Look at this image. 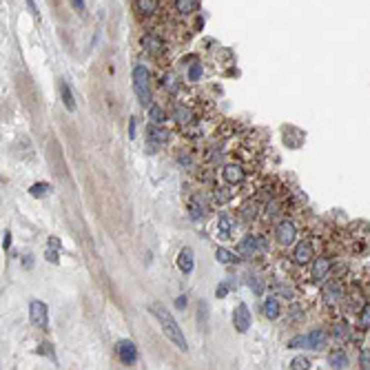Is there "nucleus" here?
Returning a JSON list of instances; mask_svg holds the SVG:
<instances>
[{"mask_svg":"<svg viewBox=\"0 0 370 370\" xmlns=\"http://www.w3.org/2000/svg\"><path fill=\"white\" fill-rule=\"evenodd\" d=\"M151 310H153V315H156L158 320H160V324H162V330H164V335H166V339H168V342H171V344H176V346H178L182 352H186V350H188L186 337L182 335V330H180L178 322L171 317V312H168L164 306H160V304H153V306H151Z\"/></svg>","mask_w":370,"mask_h":370,"instance_id":"f257e3e1","label":"nucleus"},{"mask_svg":"<svg viewBox=\"0 0 370 370\" xmlns=\"http://www.w3.org/2000/svg\"><path fill=\"white\" fill-rule=\"evenodd\" d=\"M133 89L142 104H148L151 94H148V69L144 64H136V69H133Z\"/></svg>","mask_w":370,"mask_h":370,"instance_id":"f03ea898","label":"nucleus"},{"mask_svg":"<svg viewBox=\"0 0 370 370\" xmlns=\"http://www.w3.org/2000/svg\"><path fill=\"white\" fill-rule=\"evenodd\" d=\"M264 250H266V242L262 238H255V235H246L240 242V253L246 255V258H255L258 253H264Z\"/></svg>","mask_w":370,"mask_h":370,"instance_id":"7ed1b4c3","label":"nucleus"},{"mask_svg":"<svg viewBox=\"0 0 370 370\" xmlns=\"http://www.w3.org/2000/svg\"><path fill=\"white\" fill-rule=\"evenodd\" d=\"M29 317H32V324L38 328H47L49 326V312H47V304L44 302L34 300L29 304Z\"/></svg>","mask_w":370,"mask_h":370,"instance_id":"20e7f679","label":"nucleus"},{"mask_svg":"<svg viewBox=\"0 0 370 370\" xmlns=\"http://www.w3.org/2000/svg\"><path fill=\"white\" fill-rule=\"evenodd\" d=\"M275 238H277V242H280L282 246H290L292 242H295V238H297L295 224H292L290 220H282V222L277 224V228H275Z\"/></svg>","mask_w":370,"mask_h":370,"instance_id":"39448f33","label":"nucleus"},{"mask_svg":"<svg viewBox=\"0 0 370 370\" xmlns=\"http://www.w3.org/2000/svg\"><path fill=\"white\" fill-rule=\"evenodd\" d=\"M118 357H120L122 364H126V366H131V364H136L138 359V348L136 344L129 342V339H122V342H118Z\"/></svg>","mask_w":370,"mask_h":370,"instance_id":"423d86ee","label":"nucleus"},{"mask_svg":"<svg viewBox=\"0 0 370 370\" xmlns=\"http://www.w3.org/2000/svg\"><path fill=\"white\" fill-rule=\"evenodd\" d=\"M330 268H332V260H330V258H326V255H320V258H315V260H312V270H310L312 280H315V282H322L324 277H328Z\"/></svg>","mask_w":370,"mask_h":370,"instance_id":"0eeeda50","label":"nucleus"},{"mask_svg":"<svg viewBox=\"0 0 370 370\" xmlns=\"http://www.w3.org/2000/svg\"><path fill=\"white\" fill-rule=\"evenodd\" d=\"M233 324H235V330L246 332L250 328V312L246 304H238V308L233 310Z\"/></svg>","mask_w":370,"mask_h":370,"instance_id":"6e6552de","label":"nucleus"},{"mask_svg":"<svg viewBox=\"0 0 370 370\" xmlns=\"http://www.w3.org/2000/svg\"><path fill=\"white\" fill-rule=\"evenodd\" d=\"M292 260H295L297 264H306V262H312V244H310V240H302V242H297V246H295V255H292Z\"/></svg>","mask_w":370,"mask_h":370,"instance_id":"1a4fd4ad","label":"nucleus"},{"mask_svg":"<svg viewBox=\"0 0 370 370\" xmlns=\"http://www.w3.org/2000/svg\"><path fill=\"white\" fill-rule=\"evenodd\" d=\"M326 339H328L326 330H324V328H315V330L306 337V346L312 348V350H322V348L326 346Z\"/></svg>","mask_w":370,"mask_h":370,"instance_id":"9d476101","label":"nucleus"},{"mask_svg":"<svg viewBox=\"0 0 370 370\" xmlns=\"http://www.w3.org/2000/svg\"><path fill=\"white\" fill-rule=\"evenodd\" d=\"M224 180L228 184H242L244 182V178H246V173H244V168L238 166V164H228V166H224Z\"/></svg>","mask_w":370,"mask_h":370,"instance_id":"9b49d317","label":"nucleus"},{"mask_svg":"<svg viewBox=\"0 0 370 370\" xmlns=\"http://www.w3.org/2000/svg\"><path fill=\"white\" fill-rule=\"evenodd\" d=\"M193 266H195L193 250L191 248H182V250H180V255H178V268L182 270L184 275H188V273H193Z\"/></svg>","mask_w":370,"mask_h":370,"instance_id":"f8f14e48","label":"nucleus"},{"mask_svg":"<svg viewBox=\"0 0 370 370\" xmlns=\"http://www.w3.org/2000/svg\"><path fill=\"white\" fill-rule=\"evenodd\" d=\"M328 364H330L332 368H348L350 366V362H348V354L342 350V348H335V350L330 352V357H328Z\"/></svg>","mask_w":370,"mask_h":370,"instance_id":"ddd939ff","label":"nucleus"},{"mask_svg":"<svg viewBox=\"0 0 370 370\" xmlns=\"http://www.w3.org/2000/svg\"><path fill=\"white\" fill-rule=\"evenodd\" d=\"M342 297H344V290L339 288L337 284H330V286L326 288V295H324V300H326L328 306H337L339 302H342Z\"/></svg>","mask_w":370,"mask_h":370,"instance_id":"4468645a","label":"nucleus"},{"mask_svg":"<svg viewBox=\"0 0 370 370\" xmlns=\"http://www.w3.org/2000/svg\"><path fill=\"white\" fill-rule=\"evenodd\" d=\"M136 7L140 14H156L158 7H160V0H136Z\"/></svg>","mask_w":370,"mask_h":370,"instance_id":"2eb2a0df","label":"nucleus"},{"mask_svg":"<svg viewBox=\"0 0 370 370\" xmlns=\"http://www.w3.org/2000/svg\"><path fill=\"white\" fill-rule=\"evenodd\" d=\"M60 94H62V102H64L66 111L74 113L76 111V102H74V94H71V89H69L66 82H60Z\"/></svg>","mask_w":370,"mask_h":370,"instance_id":"dca6fc26","label":"nucleus"},{"mask_svg":"<svg viewBox=\"0 0 370 370\" xmlns=\"http://www.w3.org/2000/svg\"><path fill=\"white\" fill-rule=\"evenodd\" d=\"M264 312L268 320H277V317H280V302H277L275 297H268V300L264 302Z\"/></svg>","mask_w":370,"mask_h":370,"instance_id":"f3484780","label":"nucleus"},{"mask_svg":"<svg viewBox=\"0 0 370 370\" xmlns=\"http://www.w3.org/2000/svg\"><path fill=\"white\" fill-rule=\"evenodd\" d=\"M200 0H176V9L180 14H193L198 9Z\"/></svg>","mask_w":370,"mask_h":370,"instance_id":"a211bd4d","label":"nucleus"},{"mask_svg":"<svg viewBox=\"0 0 370 370\" xmlns=\"http://www.w3.org/2000/svg\"><path fill=\"white\" fill-rule=\"evenodd\" d=\"M357 326L362 328V330H370V304H364V308L359 310Z\"/></svg>","mask_w":370,"mask_h":370,"instance_id":"6ab92c4d","label":"nucleus"},{"mask_svg":"<svg viewBox=\"0 0 370 370\" xmlns=\"http://www.w3.org/2000/svg\"><path fill=\"white\" fill-rule=\"evenodd\" d=\"M332 337L335 339H348L350 337V328H348L346 322H337L335 326H332Z\"/></svg>","mask_w":370,"mask_h":370,"instance_id":"aec40b11","label":"nucleus"},{"mask_svg":"<svg viewBox=\"0 0 370 370\" xmlns=\"http://www.w3.org/2000/svg\"><path fill=\"white\" fill-rule=\"evenodd\" d=\"M218 230H220L222 238H228V235H230V218L226 213H222L218 218Z\"/></svg>","mask_w":370,"mask_h":370,"instance_id":"412c9836","label":"nucleus"},{"mask_svg":"<svg viewBox=\"0 0 370 370\" xmlns=\"http://www.w3.org/2000/svg\"><path fill=\"white\" fill-rule=\"evenodd\" d=\"M173 118H176L180 124H188L191 118H193V113H191V109H186V106H178L176 113H173Z\"/></svg>","mask_w":370,"mask_h":370,"instance_id":"4be33fe9","label":"nucleus"},{"mask_svg":"<svg viewBox=\"0 0 370 370\" xmlns=\"http://www.w3.org/2000/svg\"><path fill=\"white\" fill-rule=\"evenodd\" d=\"M144 47L151 51V54H160V51H162V40L156 38V36H146V38H144Z\"/></svg>","mask_w":370,"mask_h":370,"instance_id":"5701e85b","label":"nucleus"},{"mask_svg":"<svg viewBox=\"0 0 370 370\" xmlns=\"http://www.w3.org/2000/svg\"><path fill=\"white\" fill-rule=\"evenodd\" d=\"M215 258L222 262V264H233V262H238V255L230 253V250H226V248H218V250H215Z\"/></svg>","mask_w":370,"mask_h":370,"instance_id":"b1692460","label":"nucleus"},{"mask_svg":"<svg viewBox=\"0 0 370 370\" xmlns=\"http://www.w3.org/2000/svg\"><path fill=\"white\" fill-rule=\"evenodd\" d=\"M240 213H242V218H244V220H253L255 213H258V204H255V202H246L244 206H242Z\"/></svg>","mask_w":370,"mask_h":370,"instance_id":"393cba45","label":"nucleus"},{"mask_svg":"<svg viewBox=\"0 0 370 370\" xmlns=\"http://www.w3.org/2000/svg\"><path fill=\"white\" fill-rule=\"evenodd\" d=\"M290 368L292 370H306V368H310V359L304 357V354H300V357H295L290 362Z\"/></svg>","mask_w":370,"mask_h":370,"instance_id":"a878e982","label":"nucleus"},{"mask_svg":"<svg viewBox=\"0 0 370 370\" xmlns=\"http://www.w3.org/2000/svg\"><path fill=\"white\" fill-rule=\"evenodd\" d=\"M29 193H32L34 198H40V195H47V193H49V184H47V182H38V184H34V186L29 188Z\"/></svg>","mask_w":370,"mask_h":370,"instance_id":"bb28decb","label":"nucleus"},{"mask_svg":"<svg viewBox=\"0 0 370 370\" xmlns=\"http://www.w3.org/2000/svg\"><path fill=\"white\" fill-rule=\"evenodd\" d=\"M151 118H153V122H156V124H162V122L166 120V113H164L160 106H151Z\"/></svg>","mask_w":370,"mask_h":370,"instance_id":"cd10ccee","label":"nucleus"},{"mask_svg":"<svg viewBox=\"0 0 370 370\" xmlns=\"http://www.w3.org/2000/svg\"><path fill=\"white\" fill-rule=\"evenodd\" d=\"M359 366L364 370H370V348H364V350L359 352Z\"/></svg>","mask_w":370,"mask_h":370,"instance_id":"c85d7f7f","label":"nucleus"},{"mask_svg":"<svg viewBox=\"0 0 370 370\" xmlns=\"http://www.w3.org/2000/svg\"><path fill=\"white\" fill-rule=\"evenodd\" d=\"M200 76H202V66H200V64H191V69H188V80L198 82Z\"/></svg>","mask_w":370,"mask_h":370,"instance_id":"c756f323","label":"nucleus"},{"mask_svg":"<svg viewBox=\"0 0 370 370\" xmlns=\"http://www.w3.org/2000/svg\"><path fill=\"white\" fill-rule=\"evenodd\" d=\"M151 138L156 142H164V140H166V131H160V129H156V126H153V129H151Z\"/></svg>","mask_w":370,"mask_h":370,"instance_id":"7c9ffc66","label":"nucleus"},{"mask_svg":"<svg viewBox=\"0 0 370 370\" xmlns=\"http://www.w3.org/2000/svg\"><path fill=\"white\" fill-rule=\"evenodd\" d=\"M164 84H166L168 91H176V89H178V86H176V80H173V76H164V78H162V86H164Z\"/></svg>","mask_w":370,"mask_h":370,"instance_id":"2f4dec72","label":"nucleus"},{"mask_svg":"<svg viewBox=\"0 0 370 370\" xmlns=\"http://www.w3.org/2000/svg\"><path fill=\"white\" fill-rule=\"evenodd\" d=\"M297 346H306V337H295L288 342V348H297Z\"/></svg>","mask_w":370,"mask_h":370,"instance_id":"473e14b6","label":"nucleus"},{"mask_svg":"<svg viewBox=\"0 0 370 370\" xmlns=\"http://www.w3.org/2000/svg\"><path fill=\"white\" fill-rule=\"evenodd\" d=\"M248 286H250V288H253L255 292H258V295L262 292V284H260V280H258V277H250V280H248Z\"/></svg>","mask_w":370,"mask_h":370,"instance_id":"72a5a7b5","label":"nucleus"},{"mask_svg":"<svg viewBox=\"0 0 370 370\" xmlns=\"http://www.w3.org/2000/svg\"><path fill=\"white\" fill-rule=\"evenodd\" d=\"M71 4H74L76 7V12H84V0H71Z\"/></svg>","mask_w":370,"mask_h":370,"instance_id":"f704fd0d","label":"nucleus"},{"mask_svg":"<svg viewBox=\"0 0 370 370\" xmlns=\"http://www.w3.org/2000/svg\"><path fill=\"white\" fill-rule=\"evenodd\" d=\"M12 246V233H4V238H2V248H9Z\"/></svg>","mask_w":370,"mask_h":370,"instance_id":"c9c22d12","label":"nucleus"},{"mask_svg":"<svg viewBox=\"0 0 370 370\" xmlns=\"http://www.w3.org/2000/svg\"><path fill=\"white\" fill-rule=\"evenodd\" d=\"M47 260L51 264H56V262H58V253H56V250H47Z\"/></svg>","mask_w":370,"mask_h":370,"instance_id":"e433bc0d","label":"nucleus"},{"mask_svg":"<svg viewBox=\"0 0 370 370\" xmlns=\"http://www.w3.org/2000/svg\"><path fill=\"white\" fill-rule=\"evenodd\" d=\"M176 306H178V308H184V306H186V297H184V295L178 297V300H176Z\"/></svg>","mask_w":370,"mask_h":370,"instance_id":"4c0bfd02","label":"nucleus"},{"mask_svg":"<svg viewBox=\"0 0 370 370\" xmlns=\"http://www.w3.org/2000/svg\"><path fill=\"white\" fill-rule=\"evenodd\" d=\"M129 138H136V118H131V129H129Z\"/></svg>","mask_w":370,"mask_h":370,"instance_id":"58836bf2","label":"nucleus"},{"mask_svg":"<svg viewBox=\"0 0 370 370\" xmlns=\"http://www.w3.org/2000/svg\"><path fill=\"white\" fill-rule=\"evenodd\" d=\"M218 297H226V284H220L218 286Z\"/></svg>","mask_w":370,"mask_h":370,"instance_id":"ea45409f","label":"nucleus"},{"mask_svg":"<svg viewBox=\"0 0 370 370\" xmlns=\"http://www.w3.org/2000/svg\"><path fill=\"white\" fill-rule=\"evenodd\" d=\"M49 246H51V248H60V240L51 238V240H49Z\"/></svg>","mask_w":370,"mask_h":370,"instance_id":"a19ab883","label":"nucleus"},{"mask_svg":"<svg viewBox=\"0 0 370 370\" xmlns=\"http://www.w3.org/2000/svg\"><path fill=\"white\" fill-rule=\"evenodd\" d=\"M29 2V7H32V12H36V7H34V0H27Z\"/></svg>","mask_w":370,"mask_h":370,"instance_id":"79ce46f5","label":"nucleus"}]
</instances>
